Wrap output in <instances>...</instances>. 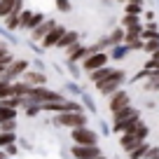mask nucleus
Returning a JSON list of instances; mask_svg holds the SVG:
<instances>
[{
  "instance_id": "obj_7",
  "label": "nucleus",
  "mask_w": 159,
  "mask_h": 159,
  "mask_svg": "<svg viewBox=\"0 0 159 159\" xmlns=\"http://www.w3.org/2000/svg\"><path fill=\"white\" fill-rule=\"evenodd\" d=\"M126 108H129V94H126V91H117V94L110 98V110H112V115H119Z\"/></svg>"
},
{
  "instance_id": "obj_17",
  "label": "nucleus",
  "mask_w": 159,
  "mask_h": 159,
  "mask_svg": "<svg viewBox=\"0 0 159 159\" xmlns=\"http://www.w3.org/2000/svg\"><path fill=\"white\" fill-rule=\"evenodd\" d=\"M16 0H0V16H7L12 10H14Z\"/></svg>"
},
{
  "instance_id": "obj_25",
  "label": "nucleus",
  "mask_w": 159,
  "mask_h": 159,
  "mask_svg": "<svg viewBox=\"0 0 159 159\" xmlns=\"http://www.w3.org/2000/svg\"><path fill=\"white\" fill-rule=\"evenodd\" d=\"M59 10H61V12H68V10H70L68 0H59Z\"/></svg>"
},
{
  "instance_id": "obj_20",
  "label": "nucleus",
  "mask_w": 159,
  "mask_h": 159,
  "mask_svg": "<svg viewBox=\"0 0 159 159\" xmlns=\"http://www.w3.org/2000/svg\"><path fill=\"white\" fill-rule=\"evenodd\" d=\"M143 154H148V145H138V148H136V150H131V159H140V157H143Z\"/></svg>"
},
{
  "instance_id": "obj_26",
  "label": "nucleus",
  "mask_w": 159,
  "mask_h": 159,
  "mask_svg": "<svg viewBox=\"0 0 159 159\" xmlns=\"http://www.w3.org/2000/svg\"><path fill=\"white\" fill-rule=\"evenodd\" d=\"M5 154H16V145H14V143L7 145V148H5Z\"/></svg>"
},
{
  "instance_id": "obj_14",
  "label": "nucleus",
  "mask_w": 159,
  "mask_h": 159,
  "mask_svg": "<svg viewBox=\"0 0 159 159\" xmlns=\"http://www.w3.org/2000/svg\"><path fill=\"white\" fill-rule=\"evenodd\" d=\"M10 119H16V110L0 105V124H5V122H10Z\"/></svg>"
},
{
  "instance_id": "obj_24",
  "label": "nucleus",
  "mask_w": 159,
  "mask_h": 159,
  "mask_svg": "<svg viewBox=\"0 0 159 159\" xmlns=\"http://www.w3.org/2000/svg\"><path fill=\"white\" fill-rule=\"evenodd\" d=\"M122 35H124V33H122V30H115V33H112V38H110V45H115V42H119V40H122Z\"/></svg>"
},
{
  "instance_id": "obj_11",
  "label": "nucleus",
  "mask_w": 159,
  "mask_h": 159,
  "mask_svg": "<svg viewBox=\"0 0 159 159\" xmlns=\"http://www.w3.org/2000/svg\"><path fill=\"white\" fill-rule=\"evenodd\" d=\"M24 82L28 87H42L45 84V75L38 73V70H26L24 73Z\"/></svg>"
},
{
  "instance_id": "obj_6",
  "label": "nucleus",
  "mask_w": 159,
  "mask_h": 159,
  "mask_svg": "<svg viewBox=\"0 0 159 159\" xmlns=\"http://www.w3.org/2000/svg\"><path fill=\"white\" fill-rule=\"evenodd\" d=\"M73 140L77 145H96V134L91 129H73Z\"/></svg>"
},
{
  "instance_id": "obj_23",
  "label": "nucleus",
  "mask_w": 159,
  "mask_h": 159,
  "mask_svg": "<svg viewBox=\"0 0 159 159\" xmlns=\"http://www.w3.org/2000/svg\"><path fill=\"white\" fill-rule=\"evenodd\" d=\"M145 49H148V52H157V49H159V40H152V42H148V45H145Z\"/></svg>"
},
{
  "instance_id": "obj_21",
  "label": "nucleus",
  "mask_w": 159,
  "mask_h": 159,
  "mask_svg": "<svg viewBox=\"0 0 159 159\" xmlns=\"http://www.w3.org/2000/svg\"><path fill=\"white\" fill-rule=\"evenodd\" d=\"M14 129H16V119H10L5 124H0V131H5V134H14Z\"/></svg>"
},
{
  "instance_id": "obj_1",
  "label": "nucleus",
  "mask_w": 159,
  "mask_h": 159,
  "mask_svg": "<svg viewBox=\"0 0 159 159\" xmlns=\"http://www.w3.org/2000/svg\"><path fill=\"white\" fill-rule=\"evenodd\" d=\"M145 136H148V126H145L143 122L138 119L134 129H131L129 134H124V136H122V148H124L126 152H131V150H136L138 145H143Z\"/></svg>"
},
{
  "instance_id": "obj_13",
  "label": "nucleus",
  "mask_w": 159,
  "mask_h": 159,
  "mask_svg": "<svg viewBox=\"0 0 159 159\" xmlns=\"http://www.w3.org/2000/svg\"><path fill=\"white\" fill-rule=\"evenodd\" d=\"M30 89H33V87H28L26 82H12V96H19V98H26Z\"/></svg>"
},
{
  "instance_id": "obj_4",
  "label": "nucleus",
  "mask_w": 159,
  "mask_h": 159,
  "mask_svg": "<svg viewBox=\"0 0 159 159\" xmlns=\"http://www.w3.org/2000/svg\"><path fill=\"white\" fill-rule=\"evenodd\" d=\"M28 70V61H21V59H16V61H12L10 66L5 68V73H2V82H7V84H12V82H16V77H21V75Z\"/></svg>"
},
{
  "instance_id": "obj_10",
  "label": "nucleus",
  "mask_w": 159,
  "mask_h": 159,
  "mask_svg": "<svg viewBox=\"0 0 159 159\" xmlns=\"http://www.w3.org/2000/svg\"><path fill=\"white\" fill-rule=\"evenodd\" d=\"M63 35H66V30L61 28V26H54V28L45 35L42 45H45V47H54V45H59V42H61V38H63Z\"/></svg>"
},
{
  "instance_id": "obj_9",
  "label": "nucleus",
  "mask_w": 159,
  "mask_h": 159,
  "mask_svg": "<svg viewBox=\"0 0 159 159\" xmlns=\"http://www.w3.org/2000/svg\"><path fill=\"white\" fill-rule=\"evenodd\" d=\"M73 154L77 159H94V157H101V150L96 145H77V148H73Z\"/></svg>"
},
{
  "instance_id": "obj_22",
  "label": "nucleus",
  "mask_w": 159,
  "mask_h": 159,
  "mask_svg": "<svg viewBox=\"0 0 159 159\" xmlns=\"http://www.w3.org/2000/svg\"><path fill=\"white\" fill-rule=\"evenodd\" d=\"M124 26L134 28V26H136V16H134V14H126V16H124Z\"/></svg>"
},
{
  "instance_id": "obj_28",
  "label": "nucleus",
  "mask_w": 159,
  "mask_h": 159,
  "mask_svg": "<svg viewBox=\"0 0 159 159\" xmlns=\"http://www.w3.org/2000/svg\"><path fill=\"white\" fill-rule=\"evenodd\" d=\"M0 159H7V154H5V152H2V150H0Z\"/></svg>"
},
{
  "instance_id": "obj_8",
  "label": "nucleus",
  "mask_w": 159,
  "mask_h": 159,
  "mask_svg": "<svg viewBox=\"0 0 159 159\" xmlns=\"http://www.w3.org/2000/svg\"><path fill=\"white\" fill-rule=\"evenodd\" d=\"M105 61H108V54H101V52H96V54H89L84 59V68L89 70V73H94V70L103 68Z\"/></svg>"
},
{
  "instance_id": "obj_27",
  "label": "nucleus",
  "mask_w": 159,
  "mask_h": 159,
  "mask_svg": "<svg viewBox=\"0 0 159 159\" xmlns=\"http://www.w3.org/2000/svg\"><path fill=\"white\" fill-rule=\"evenodd\" d=\"M5 68H7V66H0V77H2V73H5Z\"/></svg>"
},
{
  "instance_id": "obj_15",
  "label": "nucleus",
  "mask_w": 159,
  "mask_h": 159,
  "mask_svg": "<svg viewBox=\"0 0 159 159\" xmlns=\"http://www.w3.org/2000/svg\"><path fill=\"white\" fill-rule=\"evenodd\" d=\"M75 42H77V33H66L63 38H61V42H59L56 47H68V49H70V47H73Z\"/></svg>"
},
{
  "instance_id": "obj_5",
  "label": "nucleus",
  "mask_w": 159,
  "mask_h": 159,
  "mask_svg": "<svg viewBox=\"0 0 159 159\" xmlns=\"http://www.w3.org/2000/svg\"><path fill=\"white\" fill-rule=\"evenodd\" d=\"M56 124L68 126V129H82L87 124V117L82 112H63V115L56 117Z\"/></svg>"
},
{
  "instance_id": "obj_3",
  "label": "nucleus",
  "mask_w": 159,
  "mask_h": 159,
  "mask_svg": "<svg viewBox=\"0 0 159 159\" xmlns=\"http://www.w3.org/2000/svg\"><path fill=\"white\" fill-rule=\"evenodd\" d=\"M122 80H124V73H122V70H112V73H110L105 80L96 82V87H98V91H101V94L112 96V94H117L119 84H122Z\"/></svg>"
},
{
  "instance_id": "obj_16",
  "label": "nucleus",
  "mask_w": 159,
  "mask_h": 159,
  "mask_svg": "<svg viewBox=\"0 0 159 159\" xmlns=\"http://www.w3.org/2000/svg\"><path fill=\"white\" fill-rule=\"evenodd\" d=\"M110 73H112V68H98V70H94V73H89V77L94 80V82H101V80H105Z\"/></svg>"
},
{
  "instance_id": "obj_29",
  "label": "nucleus",
  "mask_w": 159,
  "mask_h": 159,
  "mask_svg": "<svg viewBox=\"0 0 159 159\" xmlns=\"http://www.w3.org/2000/svg\"><path fill=\"white\" fill-rule=\"evenodd\" d=\"M154 61H159V49H157V52H154Z\"/></svg>"
},
{
  "instance_id": "obj_18",
  "label": "nucleus",
  "mask_w": 159,
  "mask_h": 159,
  "mask_svg": "<svg viewBox=\"0 0 159 159\" xmlns=\"http://www.w3.org/2000/svg\"><path fill=\"white\" fill-rule=\"evenodd\" d=\"M16 140L14 134H5V131H0V148H7V145H12Z\"/></svg>"
},
{
  "instance_id": "obj_2",
  "label": "nucleus",
  "mask_w": 159,
  "mask_h": 159,
  "mask_svg": "<svg viewBox=\"0 0 159 159\" xmlns=\"http://www.w3.org/2000/svg\"><path fill=\"white\" fill-rule=\"evenodd\" d=\"M136 122H138V110H134V108H126L119 115H115V129L122 131V134H129L136 126Z\"/></svg>"
},
{
  "instance_id": "obj_19",
  "label": "nucleus",
  "mask_w": 159,
  "mask_h": 159,
  "mask_svg": "<svg viewBox=\"0 0 159 159\" xmlns=\"http://www.w3.org/2000/svg\"><path fill=\"white\" fill-rule=\"evenodd\" d=\"M84 54H87V49H84V47H70V49H68L70 61H77L80 56H84Z\"/></svg>"
},
{
  "instance_id": "obj_12",
  "label": "nucleus",
  "mask_w": 159,
  "mask_h": 159,
  "mask_svg": "<svg viewBox=\"0 0 159 159\" xmlns=\"http://www.w3.org/2000/svg\"><path fill=\"white\" fill-rule=\"evenodd\" d=\"M52 28H54V21H42V24H40L38 28H33V30H30V33H33L30 38H33V40H45V35L49 33Z\"/></svg>"
},
{
  "instance_id": "obj_30",
  "label": "nucleus",
  "mask_w": 159,
  "mask_h": 159,
  "mask_svg": "<svg viewBox=\"0 0 159 159\" xmlns=\"http://www.w3.org/2000/svg\"><path fill=\"white\" fill-rule=\"evenodd\" d=\"M94 159H103V157H94Z\"/></svg>"
}]
</instances>
